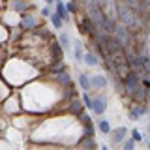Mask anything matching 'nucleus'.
Here are the masks:
<instances>
[{
    "label": "nucleus",
    "mask_w": 150,
    "mask_h": 150,
    "mask_svg": "<svg viewBox=\"0 0 150 150\" xmlns=\"http://www.w3.org/2000/svg\"><path fill=\"white\" fill-rule=\"evenodd\" d=\"M79 84L83 90H90V77L86 73H79Z\"/></svg>",
    "instance_id": "4468645a"
},
{
    "label": "nucleus",
    "mask_w": 150,
    "mask_h": 150,
    "mask_svg": "<svg viewBox=\"0 0 150 150\" xmlns=\"http://www.w3.org/2000/svg\"><path fill=\"white\" fill-rule=\"evenodd\" d=\"M66 9L68 11H77L79 6H77V2H69V4H66Z\"/></svg>",
    "instance_id": "5701e85b"
},
{
    "label": "nucleus",
    "mask_w": 150,
    "mask_h": 150,
    "mask_svg": "<svg viewBox=\"0 0 150 150\" xmlns=\"http://www.w3.org/2000/svg\"><path fill=\"white\" fill-rule=\"evenodd\" d=\"M21 26L25 28V30H34V28L38 26V21H36V17L32 15V13H23Z\"/></svg>",
    "instance_id": "39448f33"
},
{
    "label": "nucleus",
    "mask_w": 150,
    "mask_h": 150,
    "mask_svg": "<svg viewBox=\"0 0 150 150\" xmlns=\"http://www.w3.org/2000/svg\"><path fill=\"white\" fill-rule=\"evenodd\" d=\"M101 26H103V30H105L107 34H115V30H116V21H115L112 17H109L107 13H103Z\"/></svg>",
    "instance_id": "423d86ee"
},
{
    "label": "nucleus",
    "mask_w": 150,
    "mask_h": 150,
    "mask_svg": "<svg viewBox=\"0 0 150 150\" xmlns=\"http://www.w3.org/2000/svg\"><path fill=\"white\" fill-rule=\"evenodd\" d=\"M98 128H100V131L103 135H107V133H111V124H109V120H105V118H101V120H98Z\"/></svg>",
    "instance_id": "dca6fc26"
},
{
    "label": "nucleus",
    "mask_w": 150,
    "mask_h": 150,
    "mask_svg": "<svg viewBox=\"0 0 150 150\" xmlns=\"http://www.w3.org/2000/svg\"><path fill=\"white\" fill-rule=\"evenodd\" d=\"M58 83L60 84H71V77H69L66 71H62V73L58 71Z\"/></svg>",
    "instance_id": "aec40b11"
},
{
    "label": "nucleus",
    "mask_w": 150,
    "mask_h": 150,
    "mask_svg": "<svg viewBox=\"0 0 150 150\" xmlns=\"http://www.w3.org/2000/svg\"><path fill=\"white\" fill-rule=\"evenodd\" d=\"M115 36L120 40V43H122V49H126V47H129L131 45V41H133V34L126 28L124 25L118 26L116 25V30H115Z\"/></svg>",
    "instance_id": "f03ea898"
},
{
    "label": "nucleus",
    "mask_w": 150,
    "mask_h": 150,
    "mask_svg": "<svg viewBox=\"0 0 150 150\" xmlns=\"http://www.w3.org/2000/svg\"><path fill=\"white\" fill-rule=\"evenodd\" d=\"M83 107H84V105H83V103L77 100V98H73V100L69 101V111H71L73 115H77V116L83 112Z\"/></svg>",
    "instance_id": "ddd939ff"
},
{
    "label": "nucleus",
    "mask_w": 150,
    "mask_h": 150,
    "mask_svg": "<svg viewBox=\"0 0 150 150\" xmlns=\"http://www.w3.org/2000/svg\"><path fill=\"white\" fill-rule=\"evenodd\" d=\"M107 109V100L105 98H92V107H90V111L94 112V115H103Z\"/></svg>",
    "instance_id": "7ed1b4c3"
},
{
    "label": "nucleus",
    "mask_w": 150,
    "mask_h": 150,
    "mask_svg": "<svg viewBox=\"0 0 150 150\" xmlns=\"http://www.w3.org/2000/svg\"><path fill=\"white\" fill-rule=\"evenodd\" d=\"M81 146H83V148H96L98 144H96V141H94V137H88V135H84V141L81 143Z\"/></svg>",
    "instance_id": "a211bd4d"
},
{
    "label": "nucleus",
    "mask_w": 150,
    "mask_h": 150,
    "mask_svg": "<svg viewBox=\"0 0 150 150\" xmlns=\"http://www.w3.org/2000/svg\"><path fill=\"white\" fill-rule=\"evenodd\" d=\"M45 4H54V0H45Z\"/></svg>",
    "instance_id": "bb28decb"
},
{
    "label": "nucleus",
    "mask_w": 150,
    "mask_h": 150,
    "mask_svg": "<svg viewBox=\"0 0 150 150\" xmlns=\"http://www.w3.org/2000/svg\"><path fill=\"white\" fill-rule=\"evenodd\" d=\"M146 129H148V133H150V122H148V126H146Z\"/></svg>",
    "instance_id": "c85d7f7f"
},
{
    "label": "nucleus",
    "mask_w": 150,
    "mask_h": 150,
    "mask_svg": "<svg viewBox=\"0 0 150 150\" xmlns=\"http://www.w3.org/2000/svg\"><path fill=\"white\" fill-rule=\"evenodd\" d=\"M9 8L15 11H25L28 8V0H9Z\"/></svg>",
    "instance_id": "9b49d317"
},
{
    "label": "nucleus",
    "mask_w": 150,
    "mask_h": 150,
    "mask_svg": "<svg viewBox=\"0 0 150 150\" xmlns=\"http://www.w3.org/2000/svg\"><path fill=\"white\" fill-rule=\"evenodd\" d=\"M115 15H116V19H118L122 25L131 32V34H135V32H139L141 28H143V25H141V17L128 6V4L120 2V0H116V11H115Z\"/></svg>",
    "instance_id": "f257e3e1"
},
{
    "label": "nucleus",
    "mask_w": 150,
    "mask_h": 150,
    "mask_svg": "<svg viewBox=\"0 0 150 150\" xmlns=\"http://www.w3.org/2000/svg\"><path fill=\"white\" fill-rule=\"evenodd\" d=\"M51 23H53V26L56 28V30H60L62 28V25H64V21H62V17L58 15V13H51Z\"/></svg>",
    "instance_id": "f3484780"
},
{
    "label": "nucleus",
    "mask_w": 150,
    "mask_h": 150,
    "mask_svg": "<svg viewBox=\"0 0 150 150\" xmlns=\"http://www.w3.org/2000/svg\"><path fill=\"white\" fill-rule=\"evenodd\" d=\"M94 2H96L101 9H105V8H107V0H94Z\"/></svg>",
    "instance_id": "a878e982"
},
{
    "label": "nucleus",
    "mask_w": 150,
    "mask_h": 150,
    "mask_svg": "<svg viewBox=\"0 0 150 150\" xmlns=\"http://www.w3.org/2000/svg\"><path fill=\"white\" fill-rule=\"evenodd\" d=\"M51 13H53V11H51V8H41V15H43V17H51Z\"/></svg>",
    "instance_id": "b1692460"
},
{
    "label": "nucleus",
    "mask_w": 150,
    "mask_h": 150,
    "mask_svg": "<svg viewBox=\"0 0 150 150\" xmlns=\"http://www.w3.org/2000/svg\"><path fill=\"white\" fill-rule=\"evenodd\" d=\"M83 62L86 64V66H92V68H94V66L100 64V60H98V56L94 54V53H90V51H88V53L83 54Z\"/></svg>",
    "instance_id": "f8f14e48"
},
{
    "label": "nucleus",
    "mask_w": 150,
    "mask_h": 150,
    "mask_svg": "<svg viewBox=\"0 0 150 150\" xmlns=\"http://www.w3.org/2000/svg\"><path fill=\"white\" fill-rule=\"evenodd\" d=\"M148 109L146 107H143V105H135L133 109H129V120H139L143 115H146Z\"/></svg>",
    "instance_id": "1a4fd4ad"
},
{
    "label": "nucleus",
    "mask_w": 150,
    "mask_h": 150,
    "mask_svg": "<svg viewBox=\"0 0 150 150\" xmlns=\"http://www.w3.org/2000/svg\"><path fill=\"white\" fill-rule=\"evenodd\" d=\"M83 103H84V107H86V109H90V107H92V98L88 96V92L83 94Z\"/></svg>",
    "instance_id": "412c9836"
},
{
    "label": "nucleus",
    "mask_w": 150,
    "mask_h": 150,
    "mask_svg": "<svg viewBox=\"0 0 150 150\" xmlns=\"http://www.w3.org/2000/svg\"><path fill=\"white\" fill-rule=\"evenodd\" d=\"M90 86L98 88V90L105 88V86H107V79H105V75H101V73H98V75H92V77H90Z\"/></svg>",
    "instance_id": "6e6552de"
},
{
    "label": "nucleus",
    "mask_w": 150,
    "mask_h": 150,
    "mask_svg": "<svg viewBox=\"0 0 150 150\" xmlns=\"http://www.w3.org/2000/svg\"><path fill=\"white\" fill-rule=\"evenodd\" d=\"M131 139H133L135 143H141V141H143V135H141V131H139V129H133V131H131Z\"/></svg>",
    "instance_id": "4be33fe9"
},
{
    "label": "nucleus",
    "mask_w": 150,
    "mask_h": 150,
    "mask_svg": "<svg viewBox=\"0 0 150 150\" xmlns=\"http://www.w3.org/2000/svg\"><path fill=\"white\" fill-rule=\"evenodd\" d=\"M54 4H56V13L62 17V21H68V19H69V11L66 9V4L62 2V0H54Z\"/></svg>",
    "instance_id": "9d476101"
},
{
    "label": "nucleus",
    "mask_w": 150,
    "mask_h": 150,
    "mask_svg": "<svg viewBox=\"0 0 150 150\" xmlns=\"http://www.w3.org/2000/svg\"><path fill=\"white\" fill-rule=\"evenodd\" d=\"M133 146H135V141H133V139L128 141V143H124V148H126V150H131Z\"/></svg>",
    "instance_id": "393cba45"
},
{
    "label": "nucleus",
    "mask_w": 150,
    "mask_h": 150,
    "mask_svg": "<svg viewBox=\"0 0 150 150\" xmlns=\"http://www.w3.org/2000/svg\"><path fill=\"white\" fill-rule=\"evenodd\" d=\"M129 98H131L135 103H144V101H146V88H144L143 84H139V86L129 94Z\"/></svg>",
    "instance_id": "20e7f679"
},
{
    "label": "nucleus",
    "mask_w": 150,
    "mask_h": 150,
    "mask_svg": "<svg viewBox=\"0 0 150 150\" xmlns=\"http://www.w3.org/2000/svg\"><path fill=\"white\" fill-rule=\"evenodd\" d=\"M60 47H62V51H69V36L68 34H60Z\"/></svg>",
    "instance_id": "6ab92c4d"
},
{
    "label": "nucleus",
    "mask_w": 150,
    "mask_h": 150,
    "mask_svg": "<svg viewBox=\"0 0 150 150\" xmlns=\"http://www.w3.org/2000/svg\"><path fill=\"white\" fill-rule=\"evenodd\" d=\"M126 133H128V129H126L124 126H120V128H116V129H111V139H112V143H115V144L122 143V141L126 139Z\"/></svg>",
    "instance_id": "0eeeda50"
},
{
    "label": "nucleus",
    "mask_w": 150,
    "mask_h": 150,
    "mask_svg": "<svg viewBox=\"0 0 150 150\" xmlns=\"http://www.w3.org/2000/svg\"><path fill=\"white\" fill-rule=\"evenodd\" d=\"M144 2H146V6H148V8H150V0H144Z\"/></svg>",
    "instance_id": "cd10ccee"
},
{
    "label": "nucleus",
    "mask_w": 150,
    "mask_h": 150,
    "mask_svg": "<svg viewBox=\"0 0 150 150\" xmlns=\"http://www.w3.org/2000/svg\"><path fill=\"white\" fill-rule=\"evenodd\" d=\"M75 47H73V56H75V60H77V62H81L83 60V45H81V41H75L73 43Z\"/></svg>",
    "instance_id": "2eb2a0df"
}]
</instances>
